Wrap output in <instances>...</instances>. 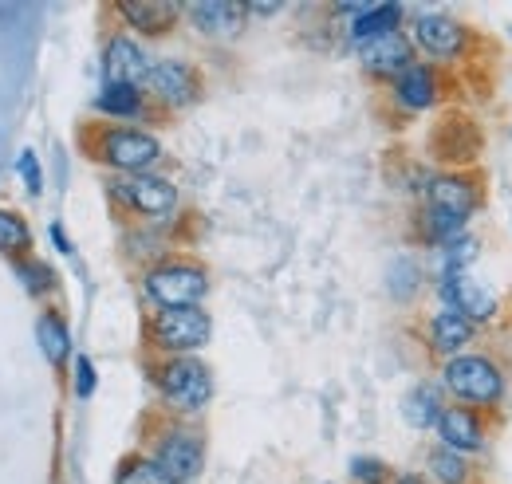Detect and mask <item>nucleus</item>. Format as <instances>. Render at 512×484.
<instances>
[{
	"label": "nucleus",
	"mask_w": 512,
	"mask_h": 484,
	"mask_svg": "<svg viewBox=\"0 0 512 484\" xmlns=\"http://www.w3.org/2000/svg\"><path fill=\"white\" fill-rule=\"evenodd\" d=\"M489 182L481 170H434L426 185L418 213H414V237L426 248H442L457 233L469 229V221L485 209Z\"/></svg>",
	"instance_id": "obj_1"
},
{
	"label": "nucleus",
	"mask_w": 512,
	"mask_h": 484,
	"mask_svg": "<svg viewBox=\"0 0 512 484\" xmlns=\"http://www.w3.org/2000/svg\"><path fill=\"white\" fill-rule=\"evenodd\" d=\"M438 382L446 390L449 402L457 406H473L481 414H493L505 406L509 398V363L497 355V351H485V347H473L465 355H453L438 370Z\"/></svg>",
	"instance_id": "obj_2"
},
{
	"label": "nucleus",
	"mask_w": 512,
	"mask_h": 484,
	"mask_svg": "<svg viewBox=\"0 0 512 484\" xmlns=\"http://www.w3.org/2000/svg\"><path fill=\"white\" fill-rule=\"evenodd\" d=\"M410 40H414V52L418 56H426V63H434V67H453V63H469L473 60V48H477V32L465 24V20H457V16H449V12H418L414 20H410Z\"/></svg>",
	"instance_id": "obj_3"
},
{
	"label": "nucleus",
	"mask_w": 512,
	"mask_h": 484,
	"mask_svg": "<svg viewBox=\"0 0 512 484\" xmlns=\"http://www.w3.org/2000/svg\"><path fill=\"white\" fill-rule=\"evenodd\" d=\"M142 292L158 311L170 307H201V300L209 296V272L201 260L190 256H166L158 264L146 268L142 276Z\"/></svg>",
	"instance_id": "obj_4"
},
{
	"label": "nucleus",
	"mask_w": 512,
	"mask_h": 484,
	"mask_svg": "<svg viewBox=\"0 0 512 484\" xmlns=\"http://www.w3.org/2000/svg\"><path fill=\"white\" fill-rule=\"evenodd\" d=\"M154 386L174 414H201L213 402V370L197 355L162 359L154 370Z\"/></svg>",
	"instance_id": "obj_5"
},
{
	"label": "nucleus",
	"mask_w": 512,
	"mask_h": 484,
	"mask_svg": "<svg viewBox=\"0 0 512 484\" xmlns=\"http://www.w3.org/2000/svg\"><path fill=\"white\" fill-rule=\"evenodd\" d=\"M213 339V319L205 307H170L154 311L146 323V343L162 351L166 359L174 355H197Z\"/></svg>",
	"instance_id": "obj_6"
},
{
	"label": "nucleus",
	"mask_w": 512,
	"mask_h": 484,
	"mask_svg": "<svg viewBox=\"0 0 512 484\" xmlns=\"http://www.w3.org/2000/svg\"><path fill=\"white\" fill-rule=\"evenodd\" d=\"M434 296H438V303L446 311L469 319V323H477L481 331L493 327V323H501V315H505V296L489 280H481L477 272H457V276L434 280Z\"/></svg>",
	"instance_id": "obj_7"
},
{
	"label": "nucleus",
	"mask_w": 512,
	"mask_h": 484,
	"mask_svg": "<svg viewBox=\"0 0 512 484\" xmlns=\"http://www.w3.org/2000/svg\"><path fill=\"white\" fill-rule=\"evenodd\" d=\"M485 154V126L465 115V111H446L430 126V158L442 170H477Z\"/></svg>",
	"instance_id": "obj_8"
},
{
	"label": "nucleus",
	"mask_w": 512,
	"mask_h": 484,
	"mask_svg": "<svg viewBox=\"0 0 512 484\" xmlns=\"http://www.w3.org/2000/svg\"><path fill=\"white\" fill-rule=\"evenodd\" d=\"M95 158L119 174H150L162 162V142L138 126H107L95 142Z\"/></svg>",
	"instance_id": "obj_9"
},
{
	"label": "nucleus",
	"mask_w": 512,
	"mask_h": 484,
	"mask_svg": "<svg viewBox=\"0 0 512 484\" xmlns=\"http://www.w3.org/2000/svg\"><path fill=\"white\" fill-rule=\"evenodd\" d=\"M111 193L127 205L130 213L146 221H166L178 213V185L162 174H123L111 178Z\"/></svg>",
	"instance_id": "obj_10"
},
{
	"label": "nucleus",
	"mask_w": 512,
	"mask_h": 484,
	"mask_svg": "<svg viewBox=\"0 0 512 484\" xmlns=\"http://www.w3.org/2000/svg\"><path fill=\"white\" fill-rule=\"evenodd\" d=\"M493 425L497 418L493 414H481V410H473V406H457V402H449L446 410H442V418L434 425V437H438V445H446L453 453H461V457H481L485 449H489V441H493Z\"/></svg>",
	"instance_id": "obj_11"
},
{
	"label": "nucleus",
	"mask_w": 512,
	"mask_h": 484,
	"mask_svg": "<svg viewBox=\"0 0 512 484\" xmlns=\"http://www.w3.org/2000/svg\"><path fill=\"white\" fill-rule=\"evenodd\" d=\"M150 457L174 484H193L205 469V437L190 425H170L166 433H158Z\"/></svg>",
	"instance_id": "obj_12"
},
{
	"label": "nucleus",
	"mask_w": 512,
	"mask_h": 484,
	"mask_svg": "<svg viewBox=\"0 0 512 484\" xmlns=\"http://www.w3.org/2000/svg\"><path fill=\"white\" fill-rule=\"evenodd\" d=\"M390 87V99L398 111L406 115H426V111H438L449 95V75L434 63L418 60L414 67H406Z\"/></svg>",
	"instance_id": "obj_13"
},
{
	"label": "nucleus",
	"mask_w": 512,
	"mask_h": 484,
	"mask_svg": "<svg viewBox=\"0 0 512 484\" xmlns=\"http://www.w3.org/2000/svg\"><path fill=\"white\" fill-rule=\"evenodd\" d=\"M201 71L193 67L190 60H158L150 67V79H146V95L170 111H182V107H193L201 99Z\"/></svg>",
	"instance_id": "obj_14"
},
{
	"label": "nucleus",
	"mask_w": 512,
	"mask_h": 484,
	"mask_svg": "<svg viewBox=\"0 0 512 484\" xmlns=\"http://www.w3.org/2000/svg\"><path fill=\"white\" fill-rule=\"evenodd\" d=\"M481 335H485V331H481L477 323L453 315V311H446V307L430 311L426 323H422V343H426V351H430L438 363H446V359H453V355L473 351V347L481 343Z\"/></svg>",
	"instance_id": "obj_15"
},
{
	"label": "nucleus",
	"mask_w": 512,
	"mask_h": 484,
	"mask_svg": "<svg viewBox=\"0 0 512 484\" xmlns=\"http://www.w3.org/2000/svg\"><path fill=\"white\" fill-rule=\"evenodd\" d=\"M359 63L371 79H383V83H394L406 67L418 63V52H414V40L410 32H390V36H379L371 44L359 48Z\"/></svg>",
	"instance_id": "obj_16"
},
{
	"label": "nucleus",
	"mask_w": 512,
	"mask_h": 484,
	"mask_svg": "<svg viewBox=\"0 0 512 484\" xmlns=\"http://www.w3.org/2000/svg\"><path fill=\"white\" fill-rule=\"evenodd\" d=\"M150 56H146V48L138 44V40H130V36H111L107 40V48H103V75H107V83H119V87H146V79H150Z\"/></svg>",
	"instance_id": "obj_17"
},
{
	"label": "nucleus",
	"mask_w": 512,
	"mask_h": 484,
	"mask_svg": "<svg viewBox=\"0 0 512 484\" xmlns=\"http://www.w3.org/2000/svg\"><path fill=\"white\" fill-rule=\"evenodd\" d=\"M339 12H347V40L355 48L390 36V32H402V20H406V8L402 4H343Z\"/></svg>",
	"instance_id": "obj_18"
},
{
	"label": "nucleus",
	"mask_w": 512,
	"mask_h": 484,
	"mask_svg": "<svg viewBox=\"0 0 512 484\" xmlns=\"http://www.w3.org/2000/svg\"><path fill=\"white\" fill-rule=\"evenodd\" d=\"M186 16L209 40H233L249 24V8L237 0H197V4H186Z\"/></svg>",
	"instance_id": "obj_19"
},
{
	"label": "nucleus",
	"mask_w": 512,
	"mask_h": 484,
	"mask_svg": "<svg viewBox=\"0 0 512 484\" xmlns=\"http://www.w3.org/2000/svg\"><path fill=\"white\" fill-rule=\"evenodd\" d=\"M446 406L449 402H446L442 382L422 378V382H414V386L402 394V422L410 425V429H418V433H426V429L438 425V418H442Z\"/></svg>",
	"instance_id": "obj_20"
},
{
	"label": "nucleus",
	"mask_w": 512,
	"mask_h": 484,
	"mask_svg": "<svg viewBox=\"0 0 512 484\" xmlns=\"http://www.w3.org/2000/svg\"><path fill=\"white\" fill-rule=\"evenodd\" d=\"M119 16L127 20L134 32H142V36H166L178 24L182 4H170V0H123Z\"/></svg>",
	"instance_id": "obj_21"
},
{
	"label": "nucleus",
	"mask_w": 512,
	"mask_h": 484,
	"mask_svg": "<svg viewBox=\"0 0 512 484\" xmlns=\"http://www.w3.org/2000/svg\"><path fill=\"white\" fill-rule=\"evenodd\" d=\"M438 252V268H434V280H442V276H457V272H473V264L481 260V237L477 233H457L453 241H446L442 248H434Z\"/></svg>",
	"instance_id": "obj_22"
},
{
	"label": "nucleus",
	"mask_w": 512,
	"mask_h": 484,
	"mask_svg": "<svg viewBox=\"0 0 512 484\" xmlns=\"http://www.w3.org/2000/svg\"><path fill=\"white\" fill-rule=\"evenodd\" d=\"M426 477L434 484H473V465H469V457L453 453L446 445H430V453H426Z\"/></svg>",
	"instance_id": "obj_23"
},
{
	"label": "nucleus",
	"mask_w": 512,
	"mask_h": 484,
	"mask_svg": "<svg viewBox=\"0 0 512 484\" xmlns=\"http://www.w3.org/2000/svg\"><path fill=\"white\" fill-rule=\"evenodd\" d=\"M426 284H430V280H426V272H422V264H418L414 256H394V260H390L386 288H390V296L398 303H414Z\"/></svg>",
	"instance_id": "obj_24"
},
{
	"label": "nucleus",
	"mask_w": 512,
	"mask_h": 484,
	"mask_svg": "<svg viewBox=\"0 0 512 484\" xmlns=\"http://www.w3.org/2000/svg\"><path fill=\"white\" fill-rule=\"evenodd\" d=\"M36 335H40V351H44V359L60 370V366L67 363V355H71V331H67V323L56 315V311H48V315H40Z\"/></svg>",
	"instance_id": "obj_25"
},
{
	"label": "nucleus",
	"mask_w": 512,
	"mask_h": 484,
	"mask_svg": "<svg viewBox=\"0 0 512 484\" xmlns=\"http://www.w3.org/2000/svg\"><path fill=\"white\" fill-rule=\"evenodd\" d=\"M142 91L138 87H119V83H107L103 91H99V99H95V107L103 111V115H111V119H134L138 111H142Z\"/></svg>",
	"instance_id": "obj_26"
},
{
	"label": "nucleus",
	"mask_w": 512,
	"mask_h": 484,
	"mask_svg": "<svg viewBox=\"0 0 512 484\" xmlns=\"http://www.w3.org/2000/svg\"><path fill=\"white\" fill-rule=\"evenodd\" d=\"M115 484H174L162 469H158V461L154 457H127L123 465H119V473H115Z\"/></svg>",
	"instance_id": "obj_27"
},
{
	"label": "nucleus",
	"mask_w": 512,
	"mask_h": 484,
	"mask_svg": "<svg viewBox=\"0 0 512 484\" xmlns=\"http://www.w3.org/2000/svg\"><path fill=\"white\" fill-rule=\"evenodd\" d=\"M28 244H32L28 225H24L16 213H0V248L12 252V248H28Z\"/></svg>",
	"instance_id": "obj_28"
},
{
	"label": "nucleus",
	"mask_w": 512,
	"mask_h": 484,
	"mask_svg": "<svg viewBox=\"0 0 512 484\" xmlns=\"http://www.w3.org/2000/svg\"><path fill=\"white\" fill-rule=\"evenodd\" d=\"M351 481L355 484H386L390 481V469L379 457H355L351 461Z\"/></svg>",
	"instance_id": "obj_29"
},
{
	"label": "nucleus",
	"mask_w": 512,
	"mask_h": 484,
	"mask_svg": "<svg viewBox=\"0 0 512 484\" xmlns=\"http://www.w3.org/2000/svg\"><path fill=\"white\" fill-rule=\"evenodd\" d=\"M75 394H79V398H91V394H95V363H91L87 355L75 359Z\"/></svg>",
	"instance_id": "obj_30"
},
{
	"label": "nucleus",
	"mask_w": 512,
	"mask_h": 484,
	"mask_svg": "<svg viewBox=\"0 0 512 484\" xmlns=\"http://www.w3.org/2000/svg\"><path fill=\"white\" fill-rule=\"evenodd\" d=\"M20 174H24V182H28V193H40V189H44V178H40V166H36V154H32V150L20 154Z\"/></svg>",
	"instance_id": "obj_31"
},
{
	"label": "nucleus",
	"mask_w": 512,
	"mask_h": 484,
	"mask_svg": "<svg viewBox=\"0 0 512 484\" xmlns=\"http://www.w3.org/2000/svg\"><path fill=\"white\" fill-rule=\"evenodd\" d=\"M24 284H28L32 292H44V288L52 284V268H48V264H24Z\"/></svg>",
	"instance_id": "obj_32"
},
{
	"label": "nucleus",
	"mask_w": 512,
	"mask_h": 484,
	"mask_svg": "<svg viewBox=\"0 0 512 484\" xmlns=\"http://www.w3.org/2000/svg\"><path fill=\"white\" fill-rule=\"evenodd\" d=\"M394 484H434V481H430L426 473H398V477H394Z\"/></svg>",
	"instance_id": "obj_33"
},
{
	"label": "nucleus",
	"mask_w": 512,
	"mask_h": 484,
	"mask_svg": "<svg viewBox=\"0 0 512 484\" xmlns=\"http://www.w3.org/2000/svg\"><path fill=\"white\" fill-rule=\"evenodd\" d=\"M249 8V16H276L280 12V4H245Z\"/></svg>",
	"instance_id": "obj_34"
},
{
	"label": "nucleus",
	"mask_w": 512,
	"mask_h": 484,
	"mask_svg": "<svg viewBox=\"0 0 512 484\" xmlns=\"http://www.w3.org/2000/svg\"><path fill=\"white\" fill-rule=\"evenodd\" d=\"M52 241L60 244V252H71V244H67V237H64V229H60V225H52Z\"/></svg>",
	"instance_id": "obj_35"
},
{
	"label": "nucleus",
	"mask_w": 512,
	"mask_h": 484,
	"mask_svg": "<svg viewBox=\"0 0 512 484\" xmlns=\"http://www.w3.org/2000/svg\"><path fill=\"white\" fill-rule=\"evenodd\" d=\"M386 484H394V477H390V481H386Z\"/></svg>",
	"instance_id": "obj_36"
}]
</instances>
